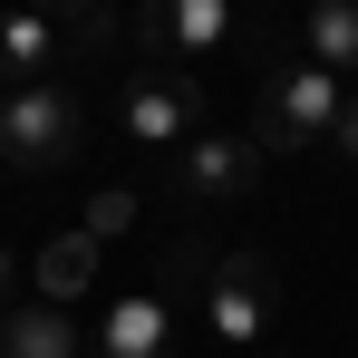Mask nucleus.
Returning <instances> with one entry per match:
<instances>
[{"label":"nucleus","mask_w":358,"mask_h":358,"mask_svg":"<svg viewBox=\"0 0 358 358\" xmlns=\"http://www.w3.org/2000/svg\"><path fill=\"white\" fill-rule=\"evenodd\" d=\"M339 107H349V78H329V68L310 59H271L252 78V145L262 155H300V145H320V136H339Z\"/></svg>","instance_id":"obj_1"},{"label":"nucleus","mask_w":358,"mask_h":358,"mask_svg":"<svg viewBox=\"0 0 358 358\" xmlns=\"http://www.w3.org/2000/svg\"><path fill=\"white\" fill-rule=\"evenodd\" d=\"M87 145V97L68 78H39V87H0V165L10 175H68Z\"/></svg>","instance_id":"obj_2"},{"label":"nucleus","mask_w":358,"mask_h":358,"mask_svg":"<svg viewBox=\"0 0 358 358\" xmlns=\"http://www.w3.org/2000/svg\"><path fill=\"white\" fill-rule=\"evenodd\" d=\"M165 262L175 271H155V281H136V291L107 300L97 349H78V358H175V310H184V281L203 271V242H175Z\"/></svg>","instance_id":"obj_3"},{"label":"nucleus","mask_w":358,"mask_h":358,"mask_svg":"<svg viewBox=\"0 0 358 358\" xmlns=\"http://www.w3.org/2000/svg\"><path fill=\"white\" fill-rule=\"evenodd\" d=\"M117 136L136 145V155H175V145H194L203 136V87L184 78V68H136L117 87Z\"/></svg>","instance_id":"obj_4"},{"label":"nucleus","mask_w":358,"mask_h":358,"mask_svg":"<svg viewBox=\"0 0 358 358\" xmlns=\"http://www.w3.org/2000/svg\"><path fill=\"white\" fill-rule=\"evenodd\" d=\"M271 310H281V281H271V262L262 252H203V329L213 339H271Z\"/></svg>","instance_id":"obj_5"},{"label":"nucleus","mask_w":358,"mask_h":358,"mask_svg":"<svg viewBox=\"0 0 358 358\" xmlns=\"http://www.w3.org/2000/svg\"><path fill=\"white\" fill-rule=\"evenodd\" d=\"M242 29H262V20H242V0H136V20H126V39H136L155 68L203 59V49L242 39Z\"/></svg>","instance_id":"obj_6"},{"label":"nucleus","mask_w":358,"mask_h":358,"mask_svg":"<svg viewBox=\"0 0 358 358\" xmlns=\"http://www.w3.org/2000/svg\"><path fill=\"white\" fill-rule=\"evenodd\" d=\"M262 175H271V155H262L252 136H223V126H203L194 145L165 155V184H175L184 203H233V194H252Z\"/></svg>","instance_id":"obj_7"},{"label":"nucleus","mask_w":358,"mask_h":358,"mask_svg":"<svg viewBox=\"0 0 358 358\" xmlns=\"http://www.w3.org/2000/svg\"><path fill=\"white\" fill-rule=\"evenodd\" d=\"M87 49L68 39L59 20H39V10H0V87H39V78H59L78 68Z\"/></svg>","instance_id":"obj_8"},{"label":"nucleus","mask_w":358,"mask_h":358,"mask_svg":"<svg viewBox=\"0 0 358 358\" xmlns=\"http://www.w3.org/2000/svg\"><path fill=\"white\" fill-rule=\"evenodd\" d=\"M0 358H78L68 310L59 300H10V310H0Z\"/></svg>","instance_id":"obj_9"},{"label":"nucleus","mask_w":358,"mask_h":358,"mask_svg":"<svg viewBox=\"0 0 358 358\" xmlns=\"http://www.w3.org/2000/svg\"><path fill=\"white\" fill-rule=\"evenodd\" d=\"M300 49L329 78H358V0H310L300 10Z\"/></svg>","instance_id":"obj_10"},{"label":"nucleus","mask_w":358,"mask_h":358,"mask_svg":"<svg viewBox=\"0 0 358 358\" xmlns=\"http://www.w3.org/2000/svg\"><path fill=\"white\" fill-rule=\"evenodd\" d=\"M20 10H39V20H59V29L78 39V49H87V59H107V49L126 39V20L107 10V0H20Z\"/></svg>","instance_id":"obj_11"},{"label":"nucleus","mask_w":358,"mask_h":358,"mask_svg":"<svg viewBox=\"0 0 358 358\" xmlns=\"http://www.w3.org/2000/svg\"><path fill=\"white\" fill-rule=\"evenodd\" d=\"M87 262H97V242H87V233H59L49 252H39V300H59V310H68V291L87 281Z\"/></svg>","instance_id":"obj_12"},{"label":"nucleus","mask_w":358,"mask_h":358,"mask_svg":"<svg viewBox=\"0 0 358 358\" xmlns=\"http://www.w3.org/2000/svg\"><path fill=\"white\" fill-rule=\"evenodd\" d=\"M136 223V184H107V194H87V213H78V233L87 242H117Z\"/></svg>","instance_id":"obj_13"},{"label":"nucleus","mask_w":358,"mask_h":358,"mask_svg":"<svg viewBox=\"0 0 358 358\" xmlns=\"http://www.w3.org/2000/svg\"><path fill=\"white\" fill-rule=\"evenodd\" d=\"M339 155H358V97L339 107Z\"/></svg>","instance_id":"obj_14"},{"label":"nucleus","mask_w":358,"mask_h":358,"mask_svg":"<svg viewBox=\"0 0 358 358\" xmlns=\"http://www.w3.org/2000/svg\"><path fill=\"white\" fill-rule=\"evenodd\" d=\"M10 300H20V262L0 252V310H10Z\"/></svg>","instance_id":"obj_15"},{"label":"nucleus","mask_w":358,"mask_h":358,"mask_svg":"<svg viewBox=\"0 0 358 358\" xmlns=\"http://www.w3.org/2000/svg\"><path fill=\"white\" fill-rule=\"evenodd\" d=\"M252 358H271V349H252Z\"/></svg>","instance_id":"obj_16"}]
</instances>
